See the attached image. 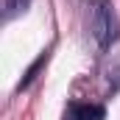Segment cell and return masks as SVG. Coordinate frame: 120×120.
<instances>
[{"label": "cell", "instance_id": "1", "mask_svg": "<svg viewBox=\"0 0 120 120\" xmlns=\"http://www.w3.org/2000/svg\"><path fill=\"white\" fill-rule=\"evenodd\" d=\"M90 31L98 42V48H109L115 39H117V31H120V22H117V14L112 8L109 0H95L90 8Z\"/></svg>", "mask_w": 120, "mask_h": 120}, {"label": "cell", "instance_id": "3", "mask_svg": "<svg viewBox=\"0 0 120 120\" xmlns=\"http://www.w3.org/2000/svg\"><path fill=\"white\" fill-rule=\"evenodd\" d=\"M31 0H6V20H14L17 14H22L28 8Z\"/></svg>", "mask_w": 120, "mask_h": 120}, {"label": "cell", "instance_id": "2", "mask_svg": "<svg viewBox=\"0 0 120 120\" xmlns=\"http://www.w3.org/2000/svg\"><path fill=\"white\" fill-rule=\"evenodd\" d=\"M106 117V109L103 106H95V103H67V112H64V120H103Z\"/></svg>", "mask_w": 120, "mask_h": 120}]
</instances>
